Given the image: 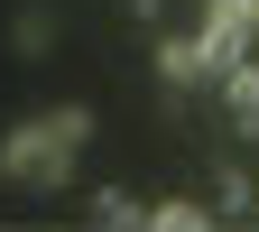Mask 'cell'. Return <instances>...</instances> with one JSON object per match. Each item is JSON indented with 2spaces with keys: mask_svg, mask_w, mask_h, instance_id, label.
<instances>
[{
  "mask_svg": "<svg viewBox=\"0 0 259 232\" xmlns=\"http://www.w3.org/2000/svg\"><path fill=\"white\" fill-rule=\"evenodd\" d=\"M157 75H167V93H185V84H213L204 38H157Z\"/></svg>",
  "mask_w": 259,
  "mask_h": 232,
  "instance_id": "cell-3",
  "label": "cell"
},
{
  "mask_svg": "<svg viewBox=\"0 0 259 232\" xmlns=\"http://www.w3.org/2000/svg\"><path fill=\"white\" fill-rule=\"evenodd\" d=\"M222 112H232L241 130H259V56H241L232 75H222Z\"/></svg>",
  "mask_w": 259,
  "mask_h": 232,
  "instance_id": "cell-4",
  "label": "cell"
},
{
  "mask_svg": "<svg viewBox=\"0 0 259 232\" xmlns=\"http://www.w3.org/2000/svg\"><path fill=\"white\" fill-rule=\"evenodd\" d=\"M10 38H19V56H47V47H56V19H47V10H19Z\"/></svg>",
  "mask_w": 259,
  "mask_h": 232,
  "instance_id": "cell-8",
  "label": "cell"
},
{
  "mask_svg": "<svg viewBox=\"0 0 259 232\" xmlns=\"http://www.w3.org/2000/svg\"><path fill=\"white\" fill-rule=\"evenodd\" d=\"M93 223H102V232H130V223H148V205L130 186H102V195H93Z\"/></svg>",
  "mask_w": 259,
  "mask_h": 232,
  "instance_id": "cell-5",
  "label": "cell"
},
{
  "mask_svg": "<svg viewBox=\"0 0 259 232\" xmlns=\"http://www.w3.org/2000/svg\"><path fill=\"white\" fill-rule=\"evenodd\" d=\"M213 214H259V186H250L241 168H222V177H213Z\"/></svg>",
  "mask_w": 259,
  "mask_h": 232,
  "instance_id": "cell-6",
  "label": "cell"
},
{
  "mask_svg": "<svg viewBox=\"0 0 259 232\" xmlns=\"http://www.w3.org/2000/svg\"><path fill=\"white\" fill-rule=\"evenodd\" d=\"M83 140H93V112H83V103L28 112L10 140H0V177H10V186H65L74 158H83Z\"/></svg>",
  "mask_w": 259,
  "mask_h": 232,
  "instance_id": "cell-1",
  "label": "cell"
},
{
  "mask_svg": "<svg viewBox=\"0 0 259 232\" xmlns=\"http://www.w3.org/2000/svg\"><path fill=\"white\" fill-rule=\"evenodd\" d=\"M204 65H213V84L232 75V65L250 56V38H259V0H204Z\"/></svg>",
  "mask_w": 259,
  "mask_h": 232,
  "instance_id": "cell-2",
  "label": "cell"
},
{
  "mask_svg": "<svg viewBox=\"0 0 259 232\" xmlns=\"http://www.w3.org/2000/svg\"><path fill=\"white\" fill-rule=\"evenodd\" d=\"M148 223H157V232H204L213 214H204V205H185V195H167V205H148Z\"/></svg>",
  "mask_w": 259,
  "mask_h": 232,
  "instance_id": "cell-7",
  "label": "cell"
}]
</instances>
